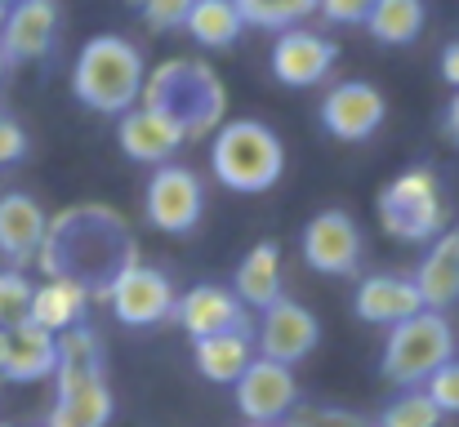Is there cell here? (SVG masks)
Listing matches in <instances>:
<instances>
[{
	"label": "cell",
	"mask_w": 459,
	"mask_h": 427,
	"mask_svg": "<svg viewBox=\"0 0 459 427\" xmlns=\"http://www.w3.org/2000/svg\"><path fill=\"white\" fill-rule=\"evenodd\" d=\"M237 303L246 307V312H264V307H273L277 298H281V245L277 241H259L246 259H241V268H237Z\"/></svg>",
	"instance_id": "22"
},
{
	"label": "cell",
	"mask_w": 459,
	"mask_h": 427,
	"mask_svg": "<svg viewBox=\"0 0 459 427\" xmlns=\"http://www.w3.org/2000/svg\"><path fill=\"white\" fill-rule=\"evenodd\" d=\"M4 72H9V63H4V54H0V81H4Z\"/></svg>",
	"instance_id": "39"
},
{
	"label": "cell",
	"mask_w": 459,
	"mask_h": 427,
	"mask_svg": "<svg viewBox=\"0 0 459 427\" xmlns=\"http://www.w3.org/2000/svg\"><path fill=\"white\" fill-rule=\"evenodd\" d=\"M339 49L330 36H316V31H281L277 45H273V76L290 90H307V85H321L334 67Z\"/></svg>",
	"instance_id": "15"
},
{
	"label": "cell",
	"mask_w": 459,
	"mask_h": 427,
	"mask_svg": "<svg viewBox=\"0 0 459 427\" xmlns=\"http://www.w3.org/2000/svg\"><path fill=\"white\" fill-rule=\"evenodd\" d=\"M0 4H4V9H9V4H18V0H0Z\"/></svg>",
	"instance_id": "40"
},
{
	"label": "cell",
	"mask_w": 459,
	"mask_h": 427,
	"mask_svg": "<svg viewBox=\"0 0 459 427\" xmlns=\"http://www.w3.org/2000/svg\"><path fill=\"white\" fill-rule=\"evenodd\" d=\"M85 307H90V289H81V285H72V281H45L31 289L27 320L40 325V329H49L58 338V334L85 325Z\"/></svg>",
	"instance_id": "24"
},
{
	"label": "cell",
	"mask_w": 459,
	"mask_h": 427,
	"mask_svg": "<svg viewBox=\"0 0 459 427\" xmlns=\"http://www.w3.org/2000/svg\"><path fill=\"white\" fill-rule=\"evenodd\" d=\"M169 320L183 325L187 338H210V334H255L250 329V312L237 303L232 289L223 285H192L187 294L174 298Z\"/></svg>",
	"instance_id": "13"
},
{
	"label": "cell",
	"mask_w": 459,
	"mask_h": 427,
	"mask_svg": "<svg viewBox=\"0 0 459 427\" xmlns=\"http://www.w3.org/2000/svg\"><path fill=\"white\" fill-rule=\"evenodd\" d=\"M210 169L214 178L237 192V196H259L268 187L281 183L286 174V142L273 125L241 116V121H223L210 134Z\"/></svg>",
	"instance_id": "4"
},
{
	"label": "cell",
	"mask_w": 459,
	"mask_h": 427,
	"mask_svg": "<svg viewBox=\"0 0 459 427\" xmlns=\"http://www.w3.org/2000/svg\"><path fill=\"white\" fill-rule=\"evenodd\" d=\"M117 414V397L108 379H90L76 388H58V401L49 410L45 427H108Z\"/></svg>",
	"instance_id": "23"
},
{
	"label": "cell",
	"mask_w": 459,
	"mask_h": 427,
	"mask_svg": "<svg viewBox=\"0 0 459 427\" xmlns=\"http://www.w3.org/2000/svg\"><path fill=\"white\" fill-rule=\"evenodd\" d=\"M442 81L459 94V40H451V45L442 49Z\"/></svg>",
	"instance_id": "36"
},
{
	"label": "cell",
	"mask_w": 459,
	"mask_h": 427,
	"mask_svg": "<svg viewBox=\"0 0 459 427\" xmlns=\"http://www.w3.org/2000/svg\"><path fill=\"white\" fill-rule=\"evenodd\" d=\"M375 0H316V13L334 27H366Z\"/></svg>",
	"instance_id": "34"
},
{
	"label": "cell",
	"mask_w": 459,
	"mask_h": 427,
	"mask_svg": "<svg viewBox=\"0 0 459 427\" xmlns=\"http://www.w3.org/2000/svg\"><path fill=\"white\" fill-rule=\"evenodd\" d=\"M232 392H237L241 419L255 427L286 423L290 410L299 406V379H295V370L273 365V361H264V356H255V361L246 365V374L232 383Z\"/></svg>",
	"instance_id": "12"
},
{
	"label": "cell",
	"mask_w": 459,
	"mask_h": 427,
	"mask_svg": "<svg viewBox=\"0 0 459 427\" xmlns=\"http://www.w3.org/2000/svg\"><path fill=\"white\" fill-rule=\"evenodd\" d=\"M442 125H446V139L459 142V94L451 98V107H446V116H442Z\"/></svg>",
	"instance_id": "37"
},
{
	"label": "cell",
	"mask_w": 459,
	"mask_h": 427,
	"mask_svg": "<svg viewBox=\"0 0 459 427\" xmlns=\"http://www.w3.org/2000/svg\"><path fill=\"white\" fill-rule=\"evenodd\" d=\"M22 156H27V130L0 107V169L18 165Z\"/></svg>",
	"instance_id": "35"
},
{
	"label": "cell",
	"mask_w": 459,
	"mask_h": 427,
	"mask_svg": "<svg viewBox=\"0 0 459 427\" xmlns=\"http://www.w3.org/2000/svg\"><path fill=\"white\" fill-rule=\"evenodd\" d=\"M192 4H196V0H139L143 22H148L152 31H183Z\"/></svg>",
	"instance_id": "33"
},
{
	"label": "cell",
	"mask_w": 459,
	"mask_h": 427,
	"mask_svg": "<svg viewBox=\"0 0 459 427\" xmlns=\"http://www.w3.org/2000/svg\"><path fill=\"white\" fill-rule=\"evenodd\" d=\"M112 316L130 329H148L156 320H169L174 312V281L160 272V268H148V263H130L126 272H117V281L99 294Z\"/></svg>",
	"instance_id": "10"
},
{
	"label": "cell",
	"mask_w": 459,
	"mask_h": 427,
	"mask_svg": "<svg viewBox=\"0 0 459 427\" xmlns=\"http://www.w3.org/2000/svg\"><path fill=\"white\" fill-rule=\"evenodd\" d=\"M143 214L156 232L165 236H187L201 214H205V187L201 178L187 169V165H156V174L148 178V192H143Z\"/></svg>",
	"instance_id": "7"
},
{
	"label": "cell",
	"mask_w": 459,
	"mask_h": 427,
	"mask_svg": "<svg viewBox=\"0 0 459 427\" xmlns=\"http://www.w3.org/2000/svg\"><path fill=\"white\" fill-rule=\"evenodd\" d=\"M281 427H375V419L357 410H339V406H295Z\"/></svg>",
	"instance_id": "31"
},
{
	"label": "cell",
	"mask_w": 459,
	"mask_h": 427,
	"mask_svg": "<svg viewBox=\"0 0 459 427\" xmlns=\"http://www.w3.org/2000/svg\"><path fill=\"white\" fill-rule=\"evenodd\" d=\"M58 36V0H18L4 9L0 54L4 63H40Z\"/></svg>",
	"instance_id": "14"
},
{
	"label": "cell",
	"mask_w": 459,
	"mask_h": 427,
	"mask_svg": "<svg viewBox=\"0 0 459 427\" xmlns=\"http://www.w3.org/2000/svg\"><path fill=\"white\" fill-rule=\"evenodd\" d=\"M375 427H442V414L420 388H411V392H402V397H393L384 406Z\"/></svg>",
	"instance_id": "29"
},
{
	"label": "cell",
	"mask_w": 459,
	"mask_h": 427,
	"mask_svg": "<svg viewBox=\"0 0 459 427\" xmlns=\"http://www.w3.org/2000/svg\"><path fill=\"white\" fill-rule=\"evenodd\" d=\"M433 406H437V414L446 419V414H459V356H451L424 388H420Z\"/></svg>",
	"instance_id": "32"
},
{
	"label": "cell",
	"mask_w": 459,
	"mask_h": 427,
	"mask_svg": "<svg viewBox=\"0 0 459 427\" xmlns=\"http://www.w3.org/2000/svg\"><path fill=\"white\" fill-rule=\"evenodd\" d=\"M45 223H49V214L40 209L36 196H27V192H4L0 196V254L18 272L27 263H36V250L45 241Z\"/></svg>",
	"instance_id": "17"
},
{
	"label": "cell",
	"mask_w": 459,
	"mask_h": 427,
	"mask_svg": "<svg viewBox=\"0 0 459 427\" xmlns=\"http://www.w3.org/2000/svg\"><path fill=\"white\" fill-rule=\"evenodd\" d=\"M117 142H121V151H126L130 160H139V165H169V156L187 139H183L165 116H156L148 107H130L126 116H117Z\"/></svg>",
	"instance_id": "19"
},
{
	"label": "cell",
	"mask_w": 459,
	"mask_h": 427,
	"mask_svg": "<svg viewBox=\"0 0 459 427\" xmlns=\"http://www.w3.org/2000/svg\"><path fill=\"white\" fill-rule=\"evenodd\" d=\"M183 31L201 49H228V45H237V36L246 31V22L237 18L232 0H196L192 13H187V22H183Z\"/></svg>",
	"instance_id": "26"
},
{
	"label": "cell",
	"mask_w": 459,
	"mask_h": 427,
	"mask_svg": "<svg viewBox=\"0 0 459 427\" xmlns=\"http://www.w3.org/2000/svg\"><path fill=\"white\" fill-rule=\"evenodd\" d=\"M58 388H76L90 379H108L103 365V338L90 325H76L67 334H58V370H54Z\"/></svg>",
	"instance_id": "25"
},
{
	"label": "cell",
	"mask_w": 459,
	"mask_h": 427,
	"mask_svg": "<svg viewBox=\"0 0 459 427\" xmlns=\"http://www.w3.org/2000/svg\"><path fill=\"white\" fill-rule=\"evenodd\" d=\"M451 356H455L451 320L442 312H415L411 320H402V325L388 329L379 370H384L388 383H397V388L411 392V388H424Z\"/></svg>",
	"instance_id": "5"
},
{
	"label": "cell",
	"mask_w": 459,
	"mask_h": 427,
	"mask_svg": "<svg viewBox=\"0 0 459 427\" xmlns=\"http://www.w3.org/2000/svg\"><path fill=\"white\" fill-rule=\"evenodd\" d=\"M411 281L420 289L424 312H442L446 316V307H455L459 303V227L442 232L429 245V254H424V263H420V272Z\"/></svg>",
	"instance_id": "18"
},
{
	"label": "cell",
	"mask_w": 459,
	"mask_h": 427,
	"mask_svg": "<svg viewBox=\"0 0 459 427\" xmlns=\"http://www.w3.org/2000/svg\"><path fill=\"white\" fill-rule=\"evenodd\" d=\"M250 427H255V423H250ZM273 427H281V423H273Z\"/></svg>",
	"instance_id": "42"
},
{
	"label": "cell",
	"mask_w": 459,
	"mask_h": 427,
	"mask_svg": "<svg viewBox=\"0 0 459 427\" xmlns=\"http://www.w3.org/2000/svg\"><path fill=\"white\" fill-rule=\"evenodd\" d=\"M143 54L126 40V36H94L81 45L76 63H72V94L81 107L103 112V116H126L130 107H139L143 94Z\"/></svg>",
	"instance_id": "3"
},
{
	"label": "cell",
	"mask_w": 459,
	"mask_h": 427,
	"mask_svg": "<svg viewBox=\"0 0 459 427\" xmlns=\"http://www.w3.org/2000/svg\"><path fill=\"white\" fill-rule=\"evenodd\" d=\"M255 361V334H210V338H192V365L201 379L232 388L246 365Z\"/></svg>",
	"instance_id": "21"
},
{
	"label": "cell",
	"mask_w": 459,
	"mask_h": 427,
	"mask_svg": "<svg viewBox=\"0 0 459 427\" xmlns=\"http://www.w3.org/2000/svg\"><path fill=\"white\" fill-rule=\"evenodd\" d=\"M321 343V320L316 312L299 303V298H277L273 307L259 312V334H255V356L295 370L307 352H316Z\"/></svg>",
	"instance_id": "8"
},
{
	"label": "cell",
	"mask_w": 459,
	"mask_h": 427,
	"mask_svg": "<svg viewBox=\"0 0 459 427\" xmlns=\"http://www.w3.org/2000/svg\"><path fill=\"white\" fill-rule=\"evenodd\" d=\"M31 289H36V285L27 281L18 268H4V272H0V329H18V325H27Z\"/></svg>",
	"instance_id": "30"
},
{
	"label": "cell",
	"mask_w": 459,
	"mask_h": 427,
	"mask_svg": "<svg viewBox=\"0 0 459 427\" xmlns=\"http://www.w3.org/2000/svg\"><path fill=\"white\" fill-rule=\"evenodd\" d=\"M352 312L366 325H388L393 329V325L411 320L415 312H424V303H420V289H415L411 277H402V272H375V277H361L357 281Z\"/></svg>",
	"instance_id": "16"
},
{
	"label": "cell",
	"mask_w": 459,
	"mask_h": 427,
	"mask_svg": "<svg viewBox=\"0 0 459 427\" xmlns=\"http://www.w3.org/2000/svg\"><path fill=\"white\" fill-rule=\"evenodd\" d=\"M36 263L49 281H72L99 298L117 272L139 263L134 232L112 205H72L45 223Z\"/></svg>",
	"instance_id": "1"
},
{
	"label": "cell",
	"mask_w": 459,
	"mask_h": 427,
	"mask_svg": "<svg viewBox=\"0 0 459 427\" xmlns=\"http://www.w3.org/2000/svg\"><path fill=\"white\" fill-rule=\"evenodd\" d=\"M0 27H4V4H0Z\"/></svg>",
	"instance_id": "41"
},
{
	"label": "cell",
	"mask_w": 459,
	"mask_h": 427,
	"mask_svg": "<svg viewBox=\"0 0 459 427\" xmlns=\"http://www.w3.org/2000/svg\"><path fill=\"white\" fill-rule=\"evenodd\" d=\"M379 223L393 241H437L446 232V209H442V187L429 165L402 169L384 192H379Z\"/></svg>",
	"instance_id": "6"
},
{
	"label": "cell",
	"mask_w": 459,
	"mask_h": 427,
	"mask_svg": "<svg viewBox=\"0 0 459 427\" xmlns=\"http://www.w3.org/2000/svg\"><path fill=\"white\" fill-rule=\"evenodd\" d=\"M321 130L339 142H366L379 134V125L388 121V98L379 85L370 81H339L325 90L321 107Z\"/></svg>",
	"instance_id": "9"
},
{
	"label": "cell",
	"mask_w": 459,
	"mask_h": 427,
	"mask_svg": "<svg viewBox=\"0 0 459 427\" xmlns=\"http://www.w3.org/2000/svg\"><path fill=\"white\" fill-rule=\"evenodd\" d=\"M299 245H304V263L321 277H352L361 268V254H366V236H361L357 218L343 209L312 214Z\"/></svg>",
	"instance_id": "11"
},
{
	"label": "cell",
	"mask_w": 459,
	"mask_h": 427,
	"mask_svg": "<svg viewBox=\"0 0 459 427\" xmlns=\"http://www.w3.org/2000/svg\"><path fill=\"white\" fill-rule=\"evenodd\" d=\"M366 31L379 45H411L424 31V0H375Z\"/></svg>",
	"instance_id": "27"
},
{
	"label": "cell",
	"mask_w": 459,
	"mask_h": 427,
	"mask_svg": "<svg viewBox=\"0 0 459 427\" xmlns=\"http://www.w3.org/2000/svg\"><path fill=\"white\" fill-rule=\"evenodd\" d=\"M4 352H9V329H0V370H4Z\"/></svg>",
	"instance_id": "38"
},
{
	"label": "cell",
	"mask_w": 459,
	"mask_h": 427,
	"mask_svg": "<svg viewBox=\"0 0 459 427\" xmlns=\"http://www.w3.org/2000/svg\"><path fill=\"white\" fill-rule=\"evenodd\" d=\"M58 370V338L40 325H18L9 329V352H4V370L0 379L9 383H40V379H54Z\"/></svg>",
	"instance_id": "20"
},
{
	"label": "cell",
	"mask_w": 459,
	"mask_h": 427,
	"mask_svg": "<svg viewBox=\"0 0 459 427\" xmlns=\"http://www.w3.org/2000/svg\"><path fill=\"white\" fill-rule=\"evenodd\" d=\"M237 18L259 31H290L316 13V0H232Z\"/></svg>",
	"instance_id": "28"
},
{
	"label": "cell",
	"mask_w": 459,
	"mask_h": 427,
	"mask_svg": "<svg viewBox=\"0 0 459 427\" xmlns=\"http://www.w3.org/2000/svg\"><path fill=\"white\" fill-rule=\"evenodd\" d=\"M139 107L165 116L183 139H210L228 116V90L214 76V67L192 58H169L143 76Z\"/></svg>",
	"instance_id": "2"
}]
</instances>
